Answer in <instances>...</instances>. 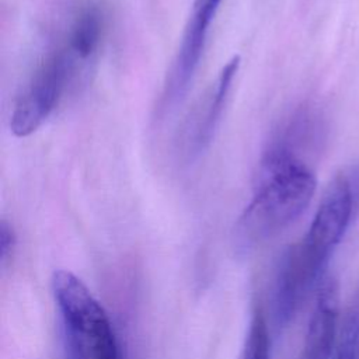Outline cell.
Returning <instances> with one entry per match:
<instances>
[{"instance_id": "cell-1", "label": "cell", "mask_w": 359, "mask_h": 359, "mask_svg": "<svg viewBox=\"0 0 359 359\" xmlns=\"http://www.w3.org/2000/svg\"><path fill=\"white\" fill-rule=\"evenodd\" d=\"M316 177L297 156L265 150L252 199L236 226V238L244 248L257 247L290 226L309 206Z\"/></svg>"}, {"instance_id": "cell-2", "label": "cell", "mask_w": 359, "mask_h": 359, "mask_svg": "<svg viewBox=\"0 0 359 359\" xmlns=\"http://www.w3.org/2000/svg\"><path fill=\"white\" fill-rule=\"evenodd\" d=\"M52 289L72 359H123L107 311L76 275L56 271Z\"/></svg>"}, {"instance_id": "cell-3", "label": "cell", "mask_w": 359, "mask_h": 359, "mask_svg": "<svg viewBox=\"0 0 359 359\" xmlns=\"http://www.w3.org/2000/svg\"><path fill=\"white\" fill-rule=\"evenodd\" d=\"M355 203V191L345 174L327 188L303 240L287 250L292 261L309 275L320 279L334 248L342 240Z\"/></svg>"}, {"instance_id": "cell-4", "label": "cell", "mask_w": 359, "mask_h": 359, "mask_svg": "<svg viewBox=\"0 0 359 359\" xmlns=\"http://www.w3.org/2000/svg\"><path fill=\"white\" fill-rule=\"evenodd\" d=\"M76 65L65 45L41 62L14 105L10 128L15 136H29L53 112L72 80Z\"/></svg>"}, {"instance_id": "cell-5", "label": "cell", "mask_w": 359, "mask_h": 359, "mask_svg": "<svg viewBox=\"0 0 359 359\" xmlns=\"http://www.w3.org/2000/svg\"><path fill=\"white\" fill-rule=\"evenodd\" d=\"M222 0H195L189 20L185 25L181 43L163 91V105L172 108L181 101L199 66L210 24Z\"/></svg>"}, {"instance_id": "cell-6", "label": "cell", "mask_w": 359, "mask_h": 359, "mask_svg": "<svg viewBox=\"0 0 359 359\" xmlns=\"http://www.w3.org/2000/svg\"><path fill=\"white\" fill-rule=\"evenodd\" d=\"M238 66L240 57L234 56L222 67L216 81L188 118L182 139V147L187 157H198L209 147L215 137Z\"/></svg>"}, {"instance_id": "cell-7", "label": "cell", "mask_w": 359, "mask_h": 359, "mask_svg": "<svg viewBox=\"0 0 359 359\" xmlns=\"http://www.w3.org/2000/svg\"><path fill=\"white\" fill-rule=\"evenodd\" d=\"M338 327V285L330 278L318 289L300 359H331Z\"/></svg>"}, {"instance_id": "cell-8", "label": "cell", "mask_w": 359, "mask_h": 359, "mask_svg": "<svg viewBox=\"0 0 359 359\" xmlns=\"http://www.w3.org/2000/svg\"><path fill=\"white\" fill-rule=\"evenodd\" d=\"M104 14L95 4H88L74 17L65 48L77 63L91 59L104 35Z\"/></svg>"}, {"instance_id": "cell-9", "label": "cell", "mask_w": 359, "mask_h": 359, "mask_svg": "<svg viewBox=\"0 0 359 359\" xmlns=\"http://www.w3.org/2000/svg\"><path fill=\"white\" fill-rule=\"evenodd\" d=\"M238 359H271L268 327L259 310L250 320Z\"/></svg>"}, {"instance_id": "cell-10", "label": "cell", "mask_w": 359, "mask_h": 359, "mask_svg": "<svg viewBox=\"0 0 359 359\" xmlns=\"http://www.w3.org/2000/svg\"><path fill=\"white\" fill-rule=\"evenodd\" d=\"M335 359H359V304L344 321Z\"/></svg>"}, {"instance_id": "cell-11", "label": "cell", "mask_w": 359, "mask_h": 359, "mask_svg": "<svg viewBox=\"0 0 359 359\" xmlns=\"http://www.w3.org/2000/svg\"><path fill=\"white\" fill-rule=\"evenodd\" d=\"M15 245V236L13 229L4 220L0 224V262L4 265L10 258Z\"/></svg>"}]
</instances>
